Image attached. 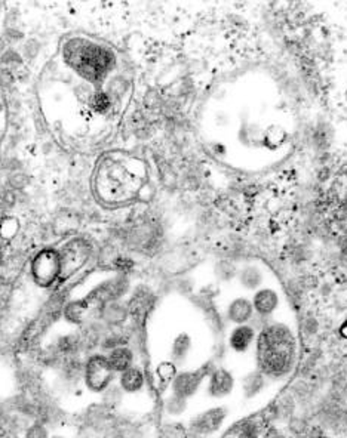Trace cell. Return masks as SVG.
Here are the masks:
<instances>
[{
  "label": "cell",
  "mask_w": 347,
  "mask_h": 438,
  "mask_svg": "<svg viewBox=\"0 0 347 438\" xmlns=\"http://www.w3.org/2000/svg\"><path fill=\"white\" fill-rule=\"evenodd\" d=\"M118 382H119V386L125 394L137 395L146 389L147 377H146V373H144L141 367L132 366L131 369H128L127 372L119 375Z\"/></svg>",
  "instance_id": "obj_10"
},
{
  "label": "cell",
  "mask_w": 347,
  "mask_h": 438,
  "mask_svg": "<svg viewBox=\"0 0 347 438\" xmlns=\"http://www.w3.org/2000/svg\"><path fill=\"white\" fill-rule=\"evenodd\" d=\"M239 280H240V285H242L244 287L254 290L262 286L263 274L255 267H246L240 271Z\"/></svg>",
  "instance_id": "obj_14"
},
{
  "label": "cell",
  "mask_w": 347,
  "mask_h": 438,
  "mask_svg": "<svg viewBox=\"0 0 347 438\" xmlns=\"http://www.w3.org/2000/svg\"><path fill=\"white\" fill-rule=\"evenodd\" d=\"M107 362L114 375H120L135 366V354L129 347L119 345L112 348L107 353Z\"/></svg>",
  "instance_id": "obj_12"
},
{
  "label": "cell",
  "mask_w": 347,
  "mask_h": 438,
  "mask_svg": "<svg viewBox=\"0 0 347 438\" xmlns=\"http://www.w3.org/2000/svg\"><path fill=\"white\" fill-rule=\"evenodd\" d=\"M236 388L235 375L226 367H215L208 373L205 381L207 394L214 400H223V398L233 394Z\"/></svg>",
  "instance_id": "obj_6"
},
{
  "label": "cell",
  "mask_w": 347,
  "mask_h": 438,
  "mask_svg": "<svg viewBox=\"0 0 347 438\" xmlns=\"http://www.w3.org/2000/svg\"><path fill=\"white\" fill-rule=\"evenodd\" d=\"M207 376L208 373L202 369H187V371L177 372L171 379V394L182 400H190L205 385Z\"/></svg>",
  "instance_id": "obj_5"
},
{
  "label": "cell",
  "mask_w": 347,
  "mask_h": 438,
  "mask_svg": "<svg viewBox=\"0 0 347 438\" xmlns=\"http://www.w3.org/2000/svg\"><path fill=\"white\" fill-rule=\"evenodd\" d=\"M267 385V379L260 371L249 372L242 381V391L246 398H254L264 391Z\"/></svg>",
  "instance_id": "obj_13"
},
{
  "label": "cell",
  "mask_w": 347,
  "mask_h": 438,
  "mask_svg": "<svg viewBox=\"0 0 347 438\" xmlns=\"http://www.w3.org/2000/svg\"><path fill=\"white\" fill-rule=\"evenodd\" d=\"M257 342V332L253 326H235L229 333V348L236 354H246Z\"/></svg>",
  "instance_id": "obj_7"
},
{
  "label": "cell",
  "mask_w": 347,
  "mask_h": 438,
  "mask_svg": "<svg viewBox=\"0 0 347 438\" xmlns=\"http://www.w3.org/2000/svg\"><path fill=\"white\" fill-rule=\"evenodd\" d=\"M258 431L254 422H245L236 432V438H257Z\"/></svg>",
  "instance_id": "obj_16"
},
{
  "label": "cell",
  "mask_w": 347,
  "mask_h": 438,
  "mask_svg": "<svg viewBox=\"0 0 347 438\" xmlns=\"http://www.w3.org/2000/svg\"><path fill=\"white\" fill-rule=\"evenodd\" d=\"M257 371L267 381H282L294 371L297 342L285 325H270L257 336Z\"/></svg>",
  "instance_id": "obj_2"
},
{
  "label": "cell",
  "mask_w": 347,
  "mask_h": 438,
  "mask_svg": "<svg viewBox=\"0 0 347 438\" xmlns=\"http://www.w3.org/2000/svg\"><path fill=\"white\" fill-rule=\"evenodd\" d=\"M54 438H61V437H54Z\"/></svg>",
  "instance_id": "obj_18"
},
{
  "label": "cell",
  "mask_w": 347,
  "mask_h": 438,
  "mask_svg": "<svg viewBox=\"0 0 347 438\" xmlns=\"http://www.w3.org/2000/svg\"><path fill=\"white\" fill-rule=\"evenodd\" d=\"M118 56L88 36L64 41L46 64L39 98L52 132L72 149H96L118 122L125 79Z\"/></svg>",
  "instance_id": "obj_1"
},
{
  "label": "cell",
  "mask_w": 347,
  "mask_h": 438,
  "mask_svg": "<svg viewBox=\"0 0 347 438\" xmlns=\"http://www.w3.org/2000/svg\"><path fill=\"white\" fill-rule=\"evenodd\" d=\"M33 274L36 280L42 286H50V283L60 274V258H56L51 253H42L33 262Z\"/></svg>",
  "instance_id": "obj_8"
},
{
  "label": "cell",
  "mask_w": 347,
  "mask_h": 438,
  "mask_svg": "<svg viewBox=\"0 0 347 438\" xmlns=\"http://www.w3.org/2000/svg\"><path fill=\"white\" fill-rule=\"evenodd\" d=\"M186 408H187V400H182V398L172 394L168 397V400L165 403V410L169 416H181L186 412Z\"/></svg>",
  "instance_id": "obj_15"
},
{
  "label": "cell",
  "mask_w": 347,
  "mask_h": 438,
  "mask_svg": "<svg viewBox=\"0 0 347 438\" xmlns=\"http://www.w3.org/2000/svg\"><path fill=\"white\" fill-rule=\"evenodd\" d=\"M229 415L230 412L226 406L208 407L190 421V431L199 437L215 435L224 428Z\"/></svg>",
  "instance_id": "obj_4"
},
{
  "label": "cell",
  "mask_w": 347,
  "mask_h": 438,
  "mask_svg": "<svg viewBox=\"0 0 347 438\" xmlns=\"http://www.w3.org/2000/svg\"><path fill=\"white\" fill-rule=\"evenodd\" d=\"M114 372L107 362V355L94 354L83 367V381L90 391L100 394L109 389L114 379Z\"/></svg>",
  "instance_id": "obj_3"
},
{
  "label": "cell",
  "mask_w": 347,
  "mask_h": 438,
  "mask_svg": "<svg viewBox=\"0 0 347 438\" xmlns=\"http://www.w3.org/2000/svg\"><path fill=\"white\" fill-rule=\"evenodd\" d=\"M25 438H48V432L43 426L33 425L30 430H28Z\"/></svg>",
  "instance_id": "obj_17"
},
{
  "label": "cell",
  "mask_w": 347,
  "mask_h": 438,
  "mask_svg": "<svg viewBox=\"0 0 347 438\" xmlns=\"http://www.w3.org/2000/svg\"><path fill=\"white\" fill-rule=\"evenodd\" d=\"M251 303H253L255 314L262 317H269L276 313V309L279 307V295L272 287H262L255 292Z\"/></svg>",
  "instance_id": "obj_9"
},
{
  "label": "cell",
  "mask_w": 347,
  "mask_h": 438,
  "mask_svg": "<svg viewBox=\"0 0 347 438\" xmlns=\"http://www.w3.org/2000/svg\"><path fill=\"white\" fill-rule=\"evenodd\" d=\"M254 307L251 299L245 298V296H239L235 298L231 303L227 305V311L226 316L230 323H233L236 326H242V325H248L251 320L254 317Z\"/></svg>",
  "instance_id": "obj_11"
}]
</instances>
